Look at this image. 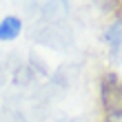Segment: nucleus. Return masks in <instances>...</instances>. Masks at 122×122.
<instances>
[{
	"label": "nucleus",
	"mask_w": 122,
	"mask_h": 122,
	"mask_svg": "<svg viewBox=\"0 0 122 122\" xmlns=\"http://www.w3.org/2000/svg\"><path fill=\"white\" fill-rule=\"evenodd\" d=\"M102 104L107 116H116V113H122V80L116 73L104 76L102 80Z\"/></svg>",
	"instance_id": "nucleus-1"
},
{
	"label": "nucleus",
	"mask_w": 122,
	"mask_h": 122,
	"mask_svg": "<svg viewBox=\"0 0 122 122\" xmlns=\"http://www.w3.org/2000/svg\"><path fill=\"white\" fill-rule=\"evenodd\" d=\"M22 31V22L16 16H7L0 22V40H16Z\"/></svg>",
	"instance_id": "nucleus-2"
},
{
	"label": "nucleus",
	"mask_w": 122,
	"mask_h": 122,
	"mask_svg": "<svg viewBox=\"0 0 122 122\" xmlns=\"http://www.w3.org/2000/svg\"><path fill=\"white\" fill-rule=\"evenodd\" d=\"M107 122H122V113H116V116H107Z\"/></svg>",
	"instance_id": "nucleus-3"
}]
</instances>
